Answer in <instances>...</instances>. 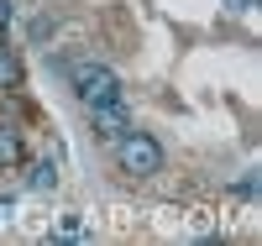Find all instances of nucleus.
<instances>
[{
    "mask_svg": "<svg viewBox=\"0 0 262 246\" xmlns=\"http://www.w3.org/2000/svg\"><path fill=\"white\" fill-rule=\"evenodd\" d=\"M116 163L131 178H152V173H163V147L147 131H126V137H116Z\"/></svg>",
    "mask_w": 262,
    "mask_h": 246,
    "instance_id": "1",
    "label": "nucleus"
},
{
    "mask_svg": "<svg viewBox=\"0 0 262 246\" xmlns=\"http://www.w3.org/2000/svg\"><path fill=\"white\" fill-rule=\"evenodd\" d=\"M74 79V95L84 100V105H111V100H121V79L111 74V69H105V63H79V69L69 74Z\"/></svg>",
    "mask_w": 262,
    "mask_h": 246,
    "instance_id": "2",
    "label": "nucleus"
},
{
    "mask_svg": "<svg viewBox=\"0 0 262 246\" xmlns=\"http://www.w3.org/2000/svg\"><path fill=\"white\" fill-rule=\"evenodd\" d=\"M131 131V116H126V100H111V105H95V137L116 142Z\"/></svg>",
    "mask_w": 262,
    "mask_h": 246,
    "instance_id": "3",
    "label": "nucleus"
},
{
    "mask_svg": "<svg viewBox=\"0 0 262 246\" xmlns=\"http://www.w3.org/2000/svg\"><path fill=\"white\" fill-rule=\"evenodd\" d=\"M21 152H27V147H21V131L0 121V168H16V163H21Z\"/></svg>",
    "mask_w": 262,
    "mask_h": 246,
    "instance_id": "4",
    "label": "nucleus"
},
{
    "mask_svg": "<svg viewBox=\"0 0 262 246\" xmlns=\"http://www.w3.org/2000/svg\"><path fill=\"white\" fill-rule=\"evenodd\" d=\"M16 84H21V58L0 42V89H16Z\"/></svg>",
    "mask_w": 262,
    "mask_h": 246,
    "instance_id": "5",
    "label": "nucleus"
},
{
    "mask_svg": "<svg viewBox=\"0 0 262 246\" xmlns=\"http://www.w3.org/2000/svg\"><path fill=\"white\" fill-rule=\"evenodd\" d=\"M53 184H58V168H53V163H37V168H32V189H37V194H48Z\"/></svg>",
    "mask_w": 262,
    "mask_h": 246,
    "instance_id": "6",
    "label": "nucleus"
},
{
    "mask_svg": "<svg viewBox=\"0 0 262 246\" xmlns=\"http://www.w3.org/2000/svg\"><path fill=\"white\" fill-rule=\"evenodd\" d=\"M226 6H231V11H252L257 0H226Z\"/></svg>",
    "mask_w": 262,
    "mask_h": 246,
    "instance_id": "7",
    "label": "nucleus"
},
{
    "mask_svg": "<svg viewBox=\"0 0 262 246\" xmlns=\"http://www.w3.org/2000/svg\"><path fill=\"white\" fill-rule=\"evenodd\" d=\"M11 210H16V205H11V199H0V220H11Z\"/></svg>",
    "mask_w": 262,
    "mask_h": 246,
    "instance_id": "8",
    "label": "nucleus"
}]
</instances>
